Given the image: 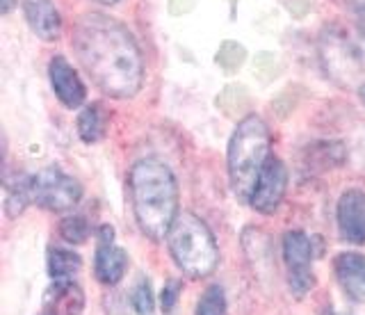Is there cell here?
Returning a JSON list of instances; mask_svg holds the SVG:
<instances>
[{"instance_id":"8fae6325","label":"cell","mask_w":365,"mask_h":315,"mask_svg":"<svg viewBox=\"0 0 365 315\" xmlns=\"http://www.w3.org/2000/svg\"><path fill=\"white\" fill-rule=\"evenodd\" d=\"M48 78H51V87H53L57 100H60L64 108L78 110L85 103L87 87L83 81H80L78 71L73 69L71 62H68L64 55H55V58H51Z\"/></svg>"},{"instance_id":"30bf717a","label":"cell","mask_w":365,"mask_h":315,"mask_svg":"<svg viewBox=\"0 0 365 315\" xmlns=\"http://www.w3.org/2000/svg\"><path fill=\"white\" fill-rule=\"evenodd\" d=\"M338 233L347 244H365V192L349 187L340 195L336 206Z\"/></svg>"},{"instance_id":"cb8c5ba5","label":"cell","mask_w":365,"mask_h":315,"mask_svg":"<svg viewBox=\"0 0 365 315\" xmlns=\"http://www.w3.org/2000/svg\"><path fill=\"white\" fill-rule=\"evenodd\" d=\"M322 315H354V313H347V311H338L336 306H327L322 311Z\"/></svg>"},{"instance_id":"3957f363","label":"cell","mask_w":365,"mask_h":315,"mask_svg":"<svg viewBox=\"0 0 365 315\" xmlns=\"http://www.w3.org/2000/svg\"><path fill=\"white\" fill-rule=\"evenodd\" d=\"M272 135L267 123L258 115H247L237 123L231 140H228L226 162H228V181L233 195L249 204L262 167L272 158Z\"/></svg>"},{"instance_id":"9c48e42d","label":"cell","mask_w":365,"mask_h":315,"mask_svg":"<svg viewBox=\"0 0 365 315\" xmlns=\"http://www.w3.org/2000/svg\"><path fill=\"white\" fill-rule=\"evenodd\" d=\"M96 254H94V274L101 284L117 286L128 269V254L114 242V229L110 224H101L96 231Z\"/></svg>"},{"instance_id":"44dd1931","label":"cell","mask_w":365,"mask_h":315,"mask_svg":"<svg viewBox=\"0 0 365 315\" xmlns=\"http://www.w3.org/2000/svg\"><path fill=\"white\" fill-rule=\"evenodd\" d=\"M245 48L240 46L237 41H224L222 43V48L217 51V64L220 66H224L226 71H235V69H240L242 66V62H245Z\"/></svg>"},{"instance_id":"52a82bcc","label":"cell","mask_w":365,"mask_h":315,"mask_svg":"<svg viewBox=\"0 0 365 315\" xmlns=\"http://www.w3.org/2000/svg\"><path fill=\"white\" fill-rule=\"evenodd\" d=\"M313 258L315 242L311 235L299 229L283 235V261L285 269H288V286L297 299L306 297V292L315 286Z\"/></svg>"},{"instance_id":"d4e9b609","label":"cell","mask_w":365,"mask_h":315,"mask_svg":"<svg viewBox=\"0 0 365 315\" xmlns=\"http://www.w3.org/2000/svg\"><path fill=\"white\" fill-rule=\"evenodd\" d=\"M96 3H103V5H114V3H119V0H96Z\"/></svg>"},{"instance_id":"4fadbf2b","label":"cell","mask_w":365,"mask_h":315,"mask_svg":"<svg viewBox=\"0 0 365 315\" xmlns=\"http://www.w3.org/2000/svg\"><path fill=\"white\" fill-rule=\"evenodd\" d=\"M334 272L347 299L365 304V256L356 252L338 254L334 261Z\"/></svg>"},{"instance_id":"d6986e66","label":"cell","mask_w":365,"mask_h":315,"mask_svg":"<svg viewBox=\"0 0 365 315\" xmlns=\"http://www.w3.org/2000/svg\"><path fill=\"white\" fill-rule=\"evenodd\" d=\"M89 233H91V227H89L87 217H83V215H68L60 222V235H62V240L68 244L87 242Z\"/></svg>"},{"instance_id":"5b68a950","label":"cell","mask_w":365,"mask_h":315,"mask_svg":"<svg viewBox=\"0 0 365 315\" xmlns=\"http://www.w3.org/2000/svg\"><path fill=\"white\" fill-rule=\"evenodd\" d=\"M319 62L324 73L340 87H359L365 76V62L359 46L340 26H327L319 35Z\"/></svg>"},{"instance_id":"4316f807","label":"cell","mask_w":365,"mask_h":315,"mask_svg":"<svg viewBox=\"0 0 365 315\" xmlns=\"http://www.w3.org/2000/svg\"><path fill=\"white\" fill-rule=\"evenodd\" d=\"M43 315H51V313H43Z\"/></svg>"},{"instance_id":"603a6c76","label":"cell","mask_w":365,"mask_h":315,"mask_svg":"<svg viewBox=\"0 0 365 315\" xmlns=\"http://www.w3.org/2000/svg\"><path fill=\"white\" fill-rule=\"evenodd\" d=\"M16 5H19V0H0V14L7 16Z\"/></svg>"},{"instance_id":"2e32d148","label":"cell","mask_w":365,"mask_h":315,"mask_svg":"<svg viewBox=\"0 0 365 315\" xmlns=\"http://www.w3.org/2000/svg\"><path fill=\"white\" fill-rule=\"evenodd\" d=\"M32 204L30 199V174L5 176V212L9 217H19Z\"/></svg>"},{"instance_id":"7c38bea8","label":"cell","mask_w":365,"mask_h":315,"mask_svg":"<svg viewBox=\"0 0 365 315\" xmlns=\"http://www.w3.org/2000/svg\"><path fill=\"white\" fill-rule=\"evenodd\" d=\"M28 28L43 41H55L62 35V14L53 0H21Z\"/></svg>"},{"instance_id":"ffe728a7","label":"cell","mask_w":365,"mask_h":315,"mask_svg":"<svg viewBox=\"0 0 365 315\" xmlns=\"http://www.w3.org/2000/svg\"><path fill=\"white\" fill-rule=\"evenodd\" d=\"M197 315H226V295L222 286H208L197 301Z\"/></svg>"},{"instance_id":"5bb4252c","label":"cell","mask_w":365,"mask_h":315,"mask_svg":"<svg viewBox=\"0 0 365 315\" xmlns=\"http://www.w3.org/2000/svg\"><path fill=\"white\" fill-rule=\"evenodd\" d=\"M46 304H48L51 315H80L85 306L83 290L71 284H53L48 295H46Z\"/></svg>"},{"instance_id":"8992f818","label":"cell","mask_w":365,"mask_h":315,"mask_svg":"<svg viewBox=\"0 0 365 315\" xmlns=\"http://www.w3.org/2000/svg\"><path fill=\"white\" fill-rule=\"evenodd\" d=\"M30 199L43 210L66 212L80 204L83 185L60 167H43L37 174H30Z\"/></svg>"},{"instance_id":"9a60e30c","label":"cell","mask_w":365,"mask_h":315,"mask_svg":"<svg viewBox=\"0 0 365 315\" xmlns=\"http://www.w3.org/2000/svg\"><path fill=\"white\" fill-rule=\"evenodd\" d=\"M83 267V258L66 247H51L48 249V274L53 284H71Z\"/></svg>"},{"instance_id":"7a4b0ae2","label":"cell","mask_w":365,"mask_h":315,"mask_svg":"<svg viewBox=\"0 0 365 315\" xmlns=\"http://www.w3.org/2000/svg\"><path fill=\"white\" fill-rule=\"evenodd\" d=\"M128 195L140 231L153 242L167 240L178 220V181L158 158H142L130 167Z\"/></svg>"},{"instance_id":"ac0fdd59","label":"cell","mask_w":365,"mask_h":315,"mask_svg":"<svg viewBox=\"0 0 365 315\" xmlns=\"http://www.w3.org/2000/svg\"><path fill=\"white\" fill-rule=\"evenodd\" d=\"M125 311L130 315H153L155 311V297H153V288L151 281L146 277H140L135 281V286L130 288V292L125 295Z\"/></svg>"},{"instance_id":"ba28073f","label":"cell","mask_w":365,"mask_h":315,"mask_svg":"<svg viewBox=\"0 0 365 315\" xmlns=\"http://www.w3.org/2000/svg\"><path fill=\"white\" fill-rule=\"evenodd\" d=\"M285 190H288V167H285L281 158L272 155L258 176L249 206L260 215H274L285 197Z\"/></svg>"},{"instance_id":"7402d4cb","label":"cell","mask_w":365,"mask_h":315,"mask_svg":"<svg viewBox=\"0 0 365 315\" xmlns=\"http://www.w3.org/2000/svg\"><path fill=\"white\" fill-rule=\"evenodd\" d=\"M180 290H182V284L178 279H169L165 288H163V295H160V306H163L165 313H171L176 306V301H178V295H180Z\"/></svg>"},{"instance_id":"484cf974","label":"cell","mask_w":365,"mask_h":315,"mask_svg":"<svg viewBox=\"0 0 365 315\" xmlns=\"http://www.w3.org/2000/svg\"><path fill=\"white\" fill-rule=\"evenodd\" d=\"M361 98H363V103H365V85L361 87Z\"/></svg>"},{"instance_id":"277c9868","label":"cell","mask_w":365,"mask_h":315,"mask_svg":"<svg viewBox=\"0 0 365 315\" xmlns=\"http://www.w3.org/2000/svg\"><path fill=\"white\" fill-rule=\"evenodd\" d=\"M169 254L176 267L190 279H205L220 265V247L215 233L194 212H182L167 235Z\"/></svg>"},{"instance_id":"6da1fadb","label":"cell","mask_w":365,"mask_h":315,"mask_svg":"<svg viewBox=\"0 0 365 315\" xmlns=\"http://www.w3.org/2000/svg\"><path fill=\"white\" fill-rule=\"evenodd\" d=\"M73 53L94 85L110 98H133L144 87V55L121 21L87 12L76 21Z\"/></svg>"},{"instance_id":"e0dca14e","label":"cell","mask_w":365,"mask_h":315,"mask_svg":"<svg viewBox=\"0 0 365 315\" xmlns=\"http://www.w3.org/2000/svg\"><path fill=\"white\" fill-rule=\"evenodd\" d=\"M106 123H108L106 112H103L98 103L83 108V112H80L76 121L80 140L85 144H96L98 140H103V135H106Z\"/></svg>"}]
</instances>
